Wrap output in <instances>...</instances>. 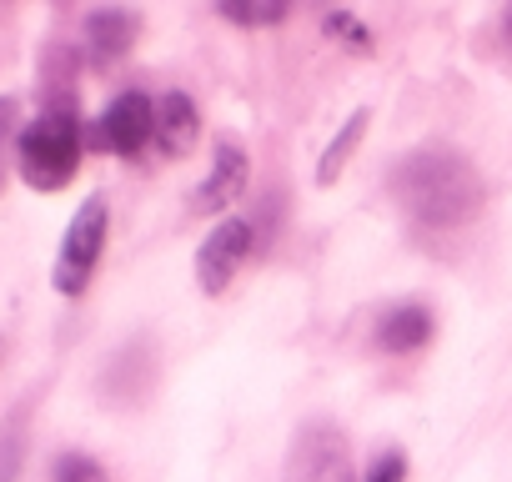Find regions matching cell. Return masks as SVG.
Returning a JSON list of instances; mask_svg holds the SVG:
<instances>
[{
	"label": "cell",
	"instance_id": "1",
	"mask_svg": "<svg viewBox=\"0 0 512 482\" xmlns=\"http://www.w3.org/2000/svg\"><path fill=\"white\" fill-rule=\"evenodd\" d=\"M387 186L417 226H462L487 201V181L457 151H412L402 166H392Z\"/></svg>",
	"mask_w": 512,
	"mask_h": 482
},
{
	"label": "cell",
	"instance_id": "2",
	"mask_svg": "<svg viewBox=\"0 0 512 482\" xmlns=\"http://www.w3.org/2000/svg\"><path fill=\"white\" fill-rule=\"evenodd\" d=\"M16 161H21L26 186H36V191L71 186V176L81 171V121L71 111L36 116L16 141Z\"/></svg>",
	"mask_w": 512,
	"mask_h": 482
},
{
	"label": "cell",
	"instance_id": "3",
	"mask_svg": "<svg viewBox=\"0 0 512 482\" xmlns=\"http://www.w3.org/2000/svg\"><path fill=\"white\" fill-rule=\"evenodd\" d=\"M106 231H111V206L106 196H86L66 226V241H61V257H56V292L61 297H81L91 287V272L106 252Z\"/></svg>",
	"mask_w": 512,
	"mask_h": 482
},
{
	"label": "cell",
	"instance_id": "4",
	"mask_svg": "<svg viewBox=\"0 0 512 482\" xmlns=\"http://www.w3.org/2000/svg\"><path fill=\"white\" fill-rule=\"evenodd\" d=\"M287 482H362L352 467V447H347L342 427L302 422L292 457H287Z\"/></svg>",
	"mask_w": 512,
	"mask_h": 482
},
{
	"label": "cell",
	"instance_id": "5",
	"mask_svg": "<svg viewBox=\"0 0 512 482\" xmlns=\"http://www.w3.org/2000/svg\"><path fill=\"white\" fill-rule=\"evenodd\" d=\"M251 247H256V226H251L246 216L216 221V231L201 241V252H196V287H201L206 297H221V292L236 282L241 262L251 257Z\"/></svg>",
	"mask_w": 512,
	"mask_h": 482
},
{
	"label": "cell",
	"instance_id": "6",
	"mask_svg": "<svg viewBox=\"0 0 512 482\" xmlns=\"http://www.w3.org/2000/svg\"><path fill=\"white\" fill-rule=\"evenodd\" d=\"M151 141H156V101L146 91L116 96L101 116V146H111L116 156H136Z\"/></svg>",
	"mask_w": 512,
	"mask_h": 482
},
{
	"label": "cell",
	"instance_id": "7",
	"mask_svg": "<svg viewBox=\"0 0 512 482\" xmlns=\"http://www.w3.org/2000/svg\"><path fill=\"white\" fill-rule=\"evenodd\" d=\"M251 186V156L241 141H216V156H211V171L206 181L196 186V211H231Z\"/></svg>",
	"mask_w": 512,
	"mask_h": 482
},
{
	"label": "cell",
	"instance_id": "8",
	"mask_svg": "<svg viewBox=\"0 0 512 482\" xmlns=\"http://www.w3.org/2000/svg\"><path fill=\"white\" fill-rule=\"evenodd\" d=\"M86 46H91V61H96V66L121 61V56L136 46V11H126V6H101V11H91V21H86Z\"/></svg>",
	"mask_w": 512,
	"mask_h": 482
},
{
	"label": "cell",
	"instance_id": "9",
	"mask_svg": "<svg viewBox=\"0 0 512 482\" xmlns=\"http://www.w3.org/2000/svg\"><path fill=\"white\" fill-rule=\"evenodd\" d=\"M196 131H201V116H196V101L186 91H166L156 101V146L166 156H186L196 146Z\"/></svg>",
	"mask_w": 512,
	"mask_h": 482
},
{
	"label": "cell",
	"instance_id": "10",
	"mask_svg": "<svg viewBox=\"0 0 512 482\" xmlns=\"http://www.w3.org/2000/svg\"><path fill=\"white\" fill-rule=\"evenodd\" d=\"M427 337H432V312L427 307H392L382 322H377V347L382 352H417V347H427Z\"/></svg>",
	"mask_w": 512,
	"mask_h": 482
},
{
	"label": "cell",
	"instance_id": "11",
	"mask_svg": "<svg viewBox=\"0 0 512 482\" xmlns=\"http://www.w3.org/2000/svg\"><path fill=\"white\" fill-rule=\"evenodd\" d=\"M367 126H372V116L367 111H357L337 136H332V146H327V156L317 161V186H332L342 171H347V161H352V151L362 146V136H367Z\"/></svg>",
	"mask_w": 512,
	"mask_h": 482
},
{
	"label": "cell",
	"instance_id": "12",
	"mask_svg": "<svg viewBox=\"0 0 512 482\" xmlns=\"http://www.w3.org/2000/svg\"><path fill=\"white\" fill-rule=\"evenodd\" d=\"M51 482H111V477H106V467H101L96 457H86V452H61L56 467H51Z\"/></svg>",
	"mask_w": 512,
	"mask_h": 482
},
{
	"label": "cell",
	"instance_id": "13",
	"mask_svg": "<svg viewBox=\"0 0 512 482\" xmlns=\"http://www.w3.org/2000/svg\"><path fill=\"white\" fill-rule=\"evenodd\" d=\"M216 16L231 26H282L287 6H216Z\"/></svg>",
	"mask_w": 512,
	"mask_h": 482
},
{
	"label": "cell",
	"instance_id": "14",
	"mask_svg": "<svg viewBox=\"0 0 512 482\" xmlns=\"http://www.w3.org/2000/svg\"><path fill=\"white\" fill-rule=\"evenodd\" d=\"M327 31L347 46V51H362V56H372V36H367V26L362 21H352L347 11H327Z\"/></svg>",
	"mask_w": 512,
	"mask_h": 482
},
{
	"label": "cell",
	"instance_id": "15",
	"mask_svg": "<svg viewBox=\"0 0 512 482\" xmlns=\"http://www.w3.org/2000/svg\"><path fill=\"white\" fill-rule=\"evenodd\" d=\"M362 482H407V452H382L372 467H367V477Z\"/></svg>",
	"mask_w": 512,
	"mask_h": 482
},
{
	"label": "cell",
	"instance_id": "16",
	"mask_svg": "<svg viewBox=\"0 0 512 482\" xmlns=\"http://www.w3.org/2000/svg\"><path fill=\"white\" fill-rule=\"evenodd\" d=\"M502 41H507V56H512V6L502 11Z\"/></svg>",
	"mask_w": 512,
	"mask_h": 482
}]
</instances>
